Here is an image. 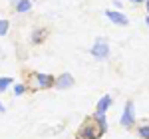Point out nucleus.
<instances>
[{
    "label": "nucleus",
    "mask_w": 149,
    "mask_h": 139,
    "mask_svg": "<svg viewBox=\"0 0 149 139\" xmlns=\"http://www.w3.org/2000/svg\"><path fill=\"white\" fill-rule=\"evenodd\" d=\"M28 92L26 83H14V95H22V93Z\"/></svg>",
    "instance_id": "f8f14e48"
},
{
    "label": "nucleus",
    "mask_w": 149,
    "mask_h": 139,
    "mask_svg": "<svg viewBox=\"0 0 149 139\" xmlns=\"http://www.w3.org/2000/svg\"><path fill=\"white\" fill-rule=\"evenodd\" d=\"M131 4H141V2H145V0H129Z\"/></svg>",
    "instance_id": "2eb2a0df"
},
{
    "label": "nucleus",
    "mask_w": 149,
    "mask_h": 139,
    "mask_svg": "<svg viewBox=\"0 0 149 139\" xmlns=\"http://www.w3.org/2000/svg\"><path fill=\"white\" fill-rule=\"evenodd\" d=\"M72 85H74V76L72 74H62V76L54 78V88H58V90H70Z\"/></svg>",
    "instance_id": "423d86ee"
},
{
    "label": "nucleus",
    "mask_w": 149,
    "mask_h": 139,
    "mask_svg": "<svg viewBox=\"0 0 149 139\" xmlns=\"http://www.w3.org/2000/svg\"><path fill=\"white\" fill-rule=\"evenodd\" d=\"M139 137L141 139H149V123H145V125H141V127L137 129Z\"/></svg>",
    "instance_id": "ddd939ff"
},
{
    "label": "nucleus",
    "mask_w": 149,
    "mask_h": 139,
    "mask_svg": "<svg viewBox=\"0 0 149 139\" xmlns=\"http://www.w3.org/2000/svg\"><path fill=\"white\" fill-rule=\"evenodd\" d=\"M14 83V78H0V93H4Z\"/></svg>",
    "instance_id": "9d476101"
},
{
    "label": "nucleus",
    "mask_w": 149,
    "mask_h": 139,
    "mask_svg": "<svg viewBox=\"0 0 149 139\" xmlns=\"http://www.w3.org/2000/svg\"><path fill=\"white\" fill-rule=\"evenodd\" d=\"M105 131H107V127L100 125V121H97V119L88 117V119L81 123V127L78 129L76 139H100V137L105 135Z\"/></svg>",
    "instance_id": "f257e3e1"
},
{
    "label": "nucleus",
    "mask_w": 149,
    "mask_h": 139,
    "mask_svg": "<svg viewBox=\"0 0 149 139\" xmlns=\"http://www.w3.org/2000/svg\"><path fill=\"white\" fill-rule=\"evenodd\" d=\"M46 38H48V30H46V28H34L32 34H30V40H32L34 46H40Z\"/></svg>",
    "instance_id": "0eeeda50"
},
{
    "label": "nucleus",
    "mask_w": 149,
    "mask_h": 139,
    "mask_svg": "<svg viewBox=\"0 0 149 139\" xmlns=\"http://www.w3.org/2000/svg\"><path fill=\"white\" fill-rule=\"evenodd\" d=\"M113 6L117 8V10H119V8H121V0H115V2H113Z\"/></svg>",
    "instance_id": "4468645a"
},
{
    "label": "nucleus",
    "mask_w": 149,
    "mask_h": 139,
    "mask_svg": "<svg viewBox=\"0 0 149 139\" xmlns=\"http://www.w3.org/2000/svg\"><path fill=\"white\" fill-rule=\"evenodd\" d=\"M34 83H28L26 88L28 90H48V88H54V76H50V74H40V72H36L30 76Z\"/></svg>",
    "instance_id": "f03ea898"
},
{
    "label": "nucleus",
    "mask_w": 149,
    "mask_h": 139,
    "mask_svg": "<svg viewBox=\"0 0 149 139\" xmlns=\"http://www.w3.org/2000/svg\"><path fill=\"white\" fill-rule=\"evenodd\" d=\"M14 10L18 12V14H26V12L32 10V2L30 0H16L14 2Z\"/></svg>",
    "instance_id": "6e6552de"
},
{
    "label": "nucleus",
    "mask_w": 149,
    "mask_h": 139,
    "mask_svg": "<svg viewBox=\"0 0 149 139\" xmlns=\"http://www.w3.org/2000/svg\"><path fill=\"white\" fill-rule=\"evenodd\" d=\"M111 101H113V99H111V95H103L102 99L97 101V105H95V111H97V113H105V111L109 109Z\"/></svg>",
    "instance_id": "1a4fd4ad"
},
{
    "label": "nucleus",
    "mask_w": 149,
    "mask_h": 139,
    "mask_svg": "<svg viewBox=\"0 0 149 139\" xmlns=\"http://www.w3.org/2000/svg\"><path fill=\"white\" fill-rule=\"evenodd\" d=\"M90 54H92L95 60H107L109 58V44H105L103 40H97V42L92 46Z\"/></svg>",
    "instance_id": "7ed1b4c3"
},
{
    "label": "nucleus",
    "mask_w": 149,
    "mask_h": 139,
    "mask_svg": "<svg viewBox=\"0 0 149 139\" xmlns=\"http://www.w3.org/2000/svg\"><path fill=\"white\" fill-rule=\"evenodd\" d=\"M119 123H121L123 127H133V125H135V111H133V104H131V101H127V104H125Z\"/></svg>",
    "instance_id": "20e7f679"
},
{
    "label": "nucleus",
    "mask_w": 149,
    "mask_h": 139,
    "mask_svg": "<svg viewBox=\"0 0 149 139\" xmlns=\"http://www.w3.org/2000/svg\"><path fill=\"white\" fill-rule=\"evenodd\" d=\"M12 2H16V0H12Z\"/></svg>",
    "instance_id": "6ab92c4d"
},
{
    "label": "nucleus",
    "mask_w": 149,
    "mask_h": 139,
    "mask_svg": "<svg viewBox=\"0 0 149 139\" xmlns=\"http://www.w3.org/2000/svg\"><path fill=\"white\" fill-rule=\"evenodd\" d=\"M4 111H6V107H4V105H2V101H0V113H4Z\"/></svg>",
    "instance_id": "dca6fc26"
},
{
    "label": "nucleus",
    "mask_w": 149,
    "mask_h": 139,
    "mask_svg": "<svg viewBox=\"0 0 149 139\" xmlns=\"http://www.w3.org/2000/svg\"><path fill=\"white\" fill-rule=\"evenodd\" d=\"M10 30V22L6 18H0V36H6Z\"/></svg>",
    "instance_id": "9b49d317"
},
{
    "label": "nucleus",
    "mask_w": 149,
    "mask_h": 139,
    "mask_svg": "<svg viewBox=\"0 0 149 139\" xmlns=\"http://www.w3.org/2000/svg\"><path fill=\"white\" fill-rule=\"evenodd\" d=\"M145 24H147V26H149V14H147V18H145Z\"/></svg>",
    "instance_id": "a211bd4d"
},
{
    "label": "nucleus",
    "mask_w": 149,
    "mask_h": 139,
    "mask_svg": "<svg viewBox=\"0 0 149 139\" xmlns=\"http://www.w3.org/2000/svg\"><path fill=\"white\" fill-rule=\"evenodd\" d=\"M103 14H105V18L111 24H115V26H127V24H129V18L119 10H109V8H107Z\"/></svg>",
    "instance_id": "39448f33"
},
{
    "label": "nucleus",
    "mask_w": 149,
    "mask_h": 139,
    "mask_svg": "<svg viewBox=\"0 0 149 139\" xmlns=\"http://www.w3.org/2000/svg\"><path fill=\"white\" fill-rule=\"evenodd\" d=\"M145 10H147V14H149V0H145Z\"/></svg>",
    "instance_id": "f3484780"
}]
</instances>
